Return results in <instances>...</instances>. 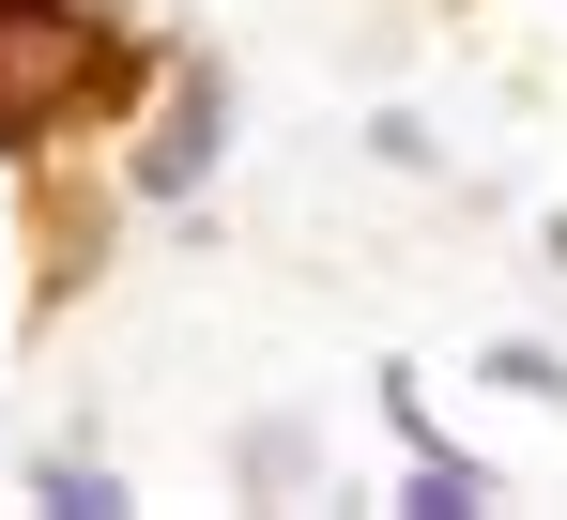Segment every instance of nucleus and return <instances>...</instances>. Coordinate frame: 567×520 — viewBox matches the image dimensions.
<instances>
[{"instance_id":"nucleus-3","label":"nucleus","mask_w":567,"mask_h":520,"mask_svg":"<svg viewBox=\"0 0 567 520\" xmlns=\"http://www.w3.org/2000/svg\"><path fill=\"white\" fill-rule=\"evenodd\" d=\"M475 383L522 398V414H553V398H567V352H553V337H491V352H475Z\"/></svg>"},{"instance_id":"nucleus-1","label":"nucleus","mask_w":567,"mask_h":520,"mask_svg":"<svg viewBox=\"0 0 567 520\" xmlns=\"http://www.w3.org/2000/svg\"><path fill=\"white\" fill-rule=\"evenodd\" d=\"M123 77V31L93 0H0V138H62Z\"/></svg>"},{"instance_id":"nucleus-2","label":"nucleus","mask_w":567,"mask_h":520,"mask_svg":"<svg viewBox=\"0 0 567 520\" xmlns=\"http://www.w3.org/2000/svg\"><path fill=\"white\" fill-rule=\"evenodd\" d=\"M215 154H230V77H185V92H169V123L138 138V199H185Z\"/></svg>"},{"instance_id":"nucleus-6","label":"nucleus","mask_w":567,"mask_h":520,"mask_svg":"<svg viewBox=\"0 0 567 520\" xmlns=\"http://www.w3.org/2000/svg\"><path fill=\"white\" fill-rule=\"evenodd\" d=\"M537 275H567V215H553V230H537Z\"/></svg>"},{"instance_id":"nucleus-4","label":"nucleus","mask_w":567,"mask_h":520,"mask_svg":"<svg viewBox=\"0 0 567 520\" xmlns=\"http://www.w3.org/2000/svg\"><path fill=\"white\" fill-rule=\"evenodd\" d=\"M461 506H491V459H445V444H430V459H414V520H461Z\"/></svg>"},{"instance_id":"nucleus-5","label":"nucleus","mask_w":567,"mask_h":520,"mask_svg":"<svg viewBox=\"0 0 567 520\" xmlns=\"http://www.w3.org/2000/svg\"><path fill=\"white\" fill-rule=\"evenodd\" d=\"M47 506H78V520H107V506H138L107 459H47Z\"/></svg>"}]
</instances>
